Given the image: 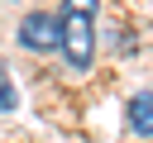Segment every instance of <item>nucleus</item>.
Wrapping results in <instances>:
<instances>
[{"mask_svg":"<svg viewBox=\"0 0 153 143\" xmlns=\"http://www.w3.org/2000/svg\"><path fill=\"white\" fill-rule=\"evenodd\" d=\"M10 105H14V91H10L5 81H0V110H10Z\"/></svg>","mask_w":153,"mask_h":143,"instance_id":"obj_4","label":"nucleus"},{"mask_svg":"<svg viewBox=\"0 0 153 143\" xmlns=\"http://www.w3.org/2000/svg\"><path fill=\"white\" fill-rule=\"evenodd\" d=\"M129 129L139 138H153V91H139L129 100Z\"/></svg>","mask_w":153,"mask_h":143,"instance_id":"obj_3","label":"nucleus"},{"mask_svg":"<svg viewBox=\"0 0 153 143\" xmlns=\"http://www.w3.org/2000/svg\"><path fill=\"white\" fill-rule=\"evenodd\" d=\"M62 52H67V67L81 76L91 72V57H96V0H62Z\"/></svg>","mask_w":153,"mask_h":143,"instance_id":"obj_1","label":"nucleus"},{"mask_svg":"<svg viewBox=\"0 0 153 143\" xmlns=\"http://www.w3.org/2000/svg\"><path fill=\"white\" fill-rule=\"evenodd\" d=\"M19 43L29 52H48V48H62V24L53 14H24L19 24Z\"/></svg>","mask_w":153,"mask_h":143,"instance_id":"obj_2","label":"nucleus"}]
</instances>
